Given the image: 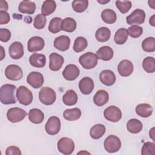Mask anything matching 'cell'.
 <instances>
[{
    "label": "cell",
    "mask_w": 155,
    "mask_h": 155,
    "mask_svg": "<svg viewBox=\"0 0 155 155\" xmlns=\"http://www.w3.org/2000/svg\"><path fill=\"white\" fill-rule=\"evenodd\" d=\"M78 95L73 90H68L62 96V101L64 104L67 106L75 105L78 102Z\"/></svg>",
    "instance_id": "f1b7e54d"
},
{
    "label": "cell",
    "mask_w": 155,
    "mask_h": 155,
    "mask_svg": "<svg viewBox=\"0 0 155 155\" xmlns=\"http://www.w3.org/2000/svg\"><path fill=\"white\" fill-rule=\"evenodd\" d=\"M142 123L137 119H131L127 123V129L131 133H139L142 131Z\"/></svg>",
    "instance_id": "4316f807"
},
{
    "label": "cell",
    "mask_w": 155,
    "mask_h": 155,
    "mask_svg": "<svg viewBox=\"0 0 155 155\" xmlns=\"http://www.w3.org/2000/svg\"><path fill=\"white\" fill-rule=\"evenodd\" d=\"M98 62V57L92 52H87L81 55L79 58V62L85 69H91L94 68Z\"/></svg>",
    "instance_id": "7a4b0ae2"
},
{
    "label": "cell",
    "mask_w": 155,
    "mask_h": 155,
    "mask_svg": "<svg viewBox=\"0 0 155 155\" xmlns=\"http://www.w3.org/2000/svg\"><path fill=\"white\" fill-rule=\"evenodd\" d=\"M111 36L110 29L105 27L99 28L95 33V38L99 42H104L107 41Z\"/></svg>",
    "instance_id": "f546056e"
},
{
    "label": "cell",
    "mask_w": 155,
    "mask_h": 155,
    "mask_svg": "<svg viewBox=\"0 0 155 155\" xmlns=\"http://www.w3.org/2000/svg\"><path fill=\"white\" fill-rule=\"evenodd\" d=\"M16 87L15 85L6 84L1 86L0 89V101L5 105L15 104L16 102L15 93Z\"/></svg>",
    "instance_id": "6da1fadb"
},
{
    "label": "cell",
    "mask_w": 155,
    "mask_h": 155,
    "mask_svg": "<svg viewBox=\"0 0 155 155\" xmlns=\"http://www.w3.org/2000/svg\"><path fill=\"white\" fill-rule=\"evenodd\" d=\"M97 2L100 4H107L108 2H110V1H97Z\"/></svg>",
    "instance_id": "f5cc1de1"
},
{
    "label": "cell",
    "mask_w": 155,
    "mask_h": 155,
    "mask_svg": "<svg viewBox=\"0 0 155 155\" xmlns=\"http://www.w3.org/2000/svg\"><path fill=\"white\" fill-rule=\"evenodd\" d=\"M29 120L35 124H39L43 122L44 119V113L38 108H33L28 113Z\"/></svg>",
    "instance_id": "cb8c5ba5"
},
{
    "label": "cell",
    "mask_w": 155,
    "mask_h": 155,
    "mask_svg": "<svg viewBox=\"0 0 155 155\" xmlns=\"http://www.w3.org/2000/svg\"><path fill=\"white\" fill-rule=\"evenodd\" d=\"M5 75L8 79L12 81H18L22 78L23 72L19 66L15 64H11L5 68Z\"/></svg>",
    "instance_id": "8fae6325"
},
{
    "label": "cell",
    "mask_w": 155,
    "mask_h": 155,
    "mask_svg": "<svg viewBox=\"0 0 155 155\" xmlns=\"http://www.w3.org/2000/svg\"><path fill=\"white\" fill-rule=\"evenodd\" d=\"M128 35L133 38H139L143 33V28L139 25H132L128 28Z\"/></svg>",
    "instance_id": "ee69618b"
},
{
    "label": "cell",
    "mask_w": 155,
    "mask_h": 155,
    "mask_svg": "<svg viewBox=\"0 0 155 155\" xmlns=\"http://www.w3.org/2000/svg\"><path fill=\"white\" fill-rule=\"evenodd\" d=\"M65 119L68 121H74L79 119L81 116V111L78 108L66 109L63 113Z\"/></svg>",
    "instance_id": "83f0119b"
},
{
    "label": "cell",
    "mask_w": 155,
    "mask_h": 155,
    "mask_svg": "<svg viewBox=\"0 0 155 155\" xmlns=\"http://www.w3.org/2000/svg\"><path fill=\"white\" fill-rule=\"evenodd\" d=\"M79 68L74 64L67 65L62 72L63 77L67 81H74L79 75Z\"/></svg>",
    "instance_id": "e0dca14e"
},
{
    "label": "cell",
    "mask_w": 155,
    "mask_h": 155,
    "mask_svg": "<svg viewBox=\"0 0 155 155\" xmlns=\"http://www.w3.org/2000/svg\"><path fill=\"white\" fill-rule=\"evenodd\" d=\"M45 46L44 39L39 36L31 37L27 42V49L28 51L33 53L42 50Z\"/></svg>",
    "instance_id": "4fadbf2b"
},
{
    "label": "cell",
    "mask_w": 155,
    "mask_h": 155,
    "mask_svg": "<svg viewBox=\"0 0 155 155\" xmlns=\"http://www.w3.org/2000/svg\"><path fill=\"white\" fill-rule=\"evenodd\" d=\"M61 126L60 119L56 116H51L45 124V130L49 135H55L59 132Z\"/></svg>",
    "instance_id": "9c48e42d"
},
{
    "label": "cell",
    "mask_w": 155,
    "mask_h": 155,
    "mask_svg": "<svg viewBox=\"0 0 155 155\" xmlns=\"http://www.w3.org/2000/svg\"><path fill=\"white\" fill-rule=\"evenodd\" d=\"M126 19L127 22L129 25H137L142 24L145 19V13L143 10L137 8L128 15Z\"/></svg>",
    "instance_id": "ba28073f"
},
{
    "label": "cell",
    "mask_w": 155,
    "mask_h": 155,
    "mask_svg": "<svg viewBox=\"0 0 155 155\" xmlns=\"http://www.w3.org/2000/svg\"><path fill=\"white\" fill-rule=\"evenodd\" d=\"M16 97L21 104L27 106L31 103L33 101V94L26 87L21 85L16 91Z\"/></svg>",
    "instance_id": "277c9868"
},
{
    "label": "cell",
    "mask_w": 155,
    "mask_h": 155,
    "mask_svg": "<svg viewBox=\"0 0 155 155\" xmlns=\"http://www.w3.org/2000/svg\"><path fill=\"white\" fill-rule=\"evenodd\" d=\"M11 38V32L7 28H0V40L2 42H8Z\"/></svg>",
    "instance_id": "f6af8a7d"
},
{
    "label": "cell",
    "mask_w": 155,
    "mask_h": 155,
    "mask_svg": "<svg viewBox=\"0 0 155 155\" xmlns=\"http://www.w3.org/2000/svg\"><path fill=\"white\" fill-rule=\"evenodd\" d=\"M88 1L87 0H76L72 2V8L74 12L82 13L88 7Z\"/></svg>",
    "instance_id": "ab89813d"
},
{
    "label": "cell",
    "mask_w": 155,
    "mask_h": 155,
    "mask_svg": "<svg viewBox=\"0 0 155 155\" xmlns=\"http://www.w3.org/2000/svg\"><path fill=\"white\" fill-rule=\"evenodd\" d=\"M116 6L122 13H126L130 10L132 4L129 1H116Z\"/></svg>",
    "instance_id": "7bdbcfd3"
},
{
    "label": "cell",
    "mask_w": 155,
    "mask_h": 155,
    "mask_svg": "<svg viewBox=\"0 0 155 155\" xmlns=\"http://www.w3.org/2000/svg\"><path fill=\"white\" fill-rule=\"evenodd\" d=\"M44 79L43 75L38 71L30 73L27 77V83L34 88L41 87L44 84Z\"/></svg>",
    "instance_id": "7c38bea8"
},
{
    "label": "cell",
    "mask_w": 155,
    "mask_h": 155,
    "mask_svg": "<svg viewBox=\"0 0 155 155\" xmlns=\"http://www.w3.org/2000/svg\"><path fill=\"white\" fill-rule=\"evenodd\" d=\"M1 61H2L4 59V57L5 56V53L4 52V48L1 46Z\"/></svg>",
    "instance_id": "816d5d0a"
},
{
    "label": "cell",
    "mask_w": 155,
    "mask_h": 155,
    "mask_svg": "<svg viewBox=\"0 0 155 155\" xmlns=\"http://www.w3.org/2000/svg\"><path fill=\"white\" fill-rule=\"evenodd\" d=\"M133 69L134 67L133 63L128 59L121 61L117 66L118 73L123 77H127L131 75L133 71Z\"/></svg>",
    "instance_id": "5bb4252c"
},
{
    "label": "cell",
    "mask_w": 155,
    "mask_h": 155,
    "mask_svg": "<svg viewBox=\"0 0 155 155\" xmlns=\"http://www.w3.org/2000/svg\"><path fill=\"white\" fill-rule=\"evenodd\" d=\"M122 115L120 110L114 105L108 107L104 111V117L107 120L112 122H117L119 121L122 118Z\"/></svg>",
    "instance_id": "30bf717a"
},
{
    "label": "cell",
    "mask_w": 155,
    "mask_h": 155,
    "mask_svg": "<svg viewBox=\"0 0 155 155\" xmlns=\"http://www.w3.org/2000/svg\"><path fill=\"white\" fill-rule=\"evenodd\" d=\"M8 4L5 1H0V9L2 11H7L8 10Z\"/></svg>",
    "instance_id": "c3c4849f"
},
{
    "label": "cell",
    "mask_w": 155,
    "mask_h": 155,
    "mask_svg": "<svg viewBox=\"0 0 155 155\" xmlns=\"http://www.w3.org/2000/svg\"><path fill=\"white\" fill-rule=\"evenodd\" d=\"M6 155H21L20 149L16 146H10L5 150Z\"/></svg>",
    "instance_id": "bcb514c9"
},
{
    "label": "cell",
    "mask_w": 155,
    "mask_h": 155,
    "mask_svg": "<svg viewBox=\"0 0 155 155\" xmlns=\"http://www.w3.org/2000/svg\"><path fill=\"white\" fill-rule=\"evenodd\" d=\"M121 145L120 139L114 135L108 136L104 142L105 150L110 153L118 151L121 147Z\"/></svg>",
    "instance_id": "5b68a950"
},
{
    "label": "cell",
    "mask_w": 155,
    "mask_h": 155,
    "mask_svg": "<svg viewBox=\"0 0 155 155\" xmlns=\"http://www.w3.org/2000/svg\"><path fill=\"white\" fill-rule=\"evenodd\" d=\"M142 48L146 52H153L155 51V39L154 37L145 38L142 42Z\"/></svg>",
    "instance_id": "f35d334b"
},
{
    "label": "cell",
    "mask_w": 155,
    "mask_h": 155,
    "mask_svg": "<svg viewBox=\"0 0 155 155\" xmlns=\"http://www.w3.org/2000/svg\"><path fill=\"white\" fill-rule=\"evenodd\" d=\"M154 128H152L150 130V132H149V135H150V137L154 140Z\"/></svg>",
    "instance_id": "f907efd6"
},
{
    "label": "cell",
    "mask_w": 155,
    "mask_h": 155,
    "mask_svg": "<svg viewBox=\"0 0 155 155\" xmlns=\"http://www.w3.org/2000/svg\"><path fill=\"white\" fill-rule=\"evenodd\" d=\"M10 18L9 14L6 11H0V24H6L10 21Z\"/></svg>",
    "instance_id": "7dc6e473"
},
{
    "label": "cell",
    "mask_w": 155,
    "mask_h": 155,
    "mask_svg": "<svg viewBox=\"0 0 155 155\" xmlns=\"http://www.w3.org/2000/svg\"><path fill=\"white\" fill-rule=\"evenodd\" d=\"M62 19L59 17H55L53 18L49 24L48 30L52 33H57L61 30Z\"/></svg>",
    "instance_id": "74e56055"
},
{
    "label": "cell",
    "mask_w": 155,
    "mask_h": 155,
    "mask_svg": "<svg viewBox=\"0 0 155 155\" xmlns=\"http://www.w3.org/2000/svg\"><path fill=\"white\" fill-rule=\"evenodd\" d=\"M109 100V94L104 90H98L93 97V102L95 105L101 107L106 104Z\"/></svg>",
    "instance_id": "7402d4cb"
},
{
    "label": "cell",
    "mask_w": 155,
    "mask_h": 155,
    "mask_svg": "<svg viewBox=\"0 0 155 155\" xmlns=\"http://www.w3.org/2000/svg\"><path fill=\"white\" fill-rule=\"evenodd\" d=\"M150 24H151L152 26L154 27L155 26V15H153L149 20Z\"/></svg>",
    "instance_id": "681fc988"
},
{
    "label": "cell",
    "mask_w": 155,
    "mask_h": 155,
    "mask_svg": "<svg viewBox=\"0 0 155 155\" xmlns=\"http://www.w3.org/2000/svg\"><path fill=\"white\" fill-rule=\"evenodd\" d=\"M10 56L13 59H19L24 55L23 45L18 41L13 42L8 48Z\"/></svg>",
    "instance_id": "2e32d148"
},
{
    "label": "cell",
    "mask_w": 155,
    "mask_h": 155,
    "mask_svg": "<svg viewBox=\"0 0 155 155\" xmlns=\"http://www.w3.org/2000/svg\"><path fill=\"white\" fill-rule=\"evenodd\" d=\"M142 155H155V144L151 142L143 143L141 149Z\"/></svg>",
    "instance_id": "60d3db41"
},
{
    "label": "cell",
    "mask_w": 155,
    "mask_h": 155,
    "mask_svg": "<svg viewBox=\"0 0 155 155\" xmlns=\"http://www.w3.org/2000/svg\"><path fill=\"white\" fill-rule=\"evenodd\" d=\"M29 62L36 68H43L46 64V57L44 54L33 53L29 58Z\"/></svg>",
    "instance_id": "44dd1931"
},
{
    "label": "cell",
    "mask_w": 155,
    "mask_h": 155,
    "mask_svg": "<svg viewBox=\"0 0 155 155\" xmlns=\"http://www.w3.org/2000/svg\"><path fill=\"white\" fill-rule=\"evenodd\" d=\"M27 116V112L18 107L10 108L7 112V119L12 123H17L22 120Z\"/></svg>",
    "instance_id": "52a82bcc"
},
{
    "label": "cell",
    "mask_w": 155,
    "mask_h": 155,
    "mask_svg": "<svg viewBox=\"0 0 155 155\" xmlns=\"http://www.w3.org/2000/svg\"><path fill=\"white\" fill-rule=\"evenodd\" d=\"M54 47L62 51H65L70 48V39L66 35H61L54 39Z\"/></svg>",
    "instance_id": "d6986e66"
},
{
    "label": "cell",
    "mask_w": 155,
    "mask_h": 155,
    "mask_svg": "<svg viewBox=\"0 0 155 155\" xmlns=\"http://www.w3.org/2000/svg\"><path fill=\"white\" fill-rule=\"evenodd\" d=\"M142 67L148 73H153L155 71V60L153 57L148 56L142 62Z\"/></svg>",
    "instance_id": "8d00e7d4"
},
{
    "label": "cell",
    "mask_w": 155,
    "mask_h": 155,
    "mask_svg": "<svg viewBox=\"0 0 155 155\" xmlns=\"http://www.w3.org/2000/svg\"><path fill=\"white\" fill-rule=\"evenodd\" d=\"M35 10L36 4L32 1H22L18 5V10L22 13L31 15L35 13Z\"/></svg>",
    "instance_id": "484cf974"
},
{
    "label": "cell",
    "mask_w": 155,
    "mask_h": 155,
    "mask_svg": "<svg viewBox=\"0 0 155 155\" xmlns=\"http://www.w3.org/2000/svg\"><path fill=\"white\" fill-rule=\"evenodd\" d=\"M135 111L139 116L142 117H148L152 114L153 109L150 104L143 103L138 104L136 107Z\"/></svg>",
    "instance_id": "d4e9b609"
},
{
    "label": "cell",
    "mask_w": 155,
    "mask_h": 155,
    "mask_svg": "<svg viewBox=\"0 0 155 155\" xmlns=\"http://www.w3.org/2000/svg\"><path fill=\"white\" fill-rule=\"evenodd\" d=\"M49 68L54 71L59 70L64 62V58L56 53H51L49 56Z\"/></svg>",
    "instance_id": "9a60e30c"
},
{
    "label": "cell",
    "mask_w": 155,
    "mask_h": 155,
    "mask_svg": "<svg viewBox=\"0 0 155 155\" xmlns=\"http://www.w3.org/2000/svg\"><path fill=\"white\" fill-rule=\"evenodd\" d=\"M56 8V2L53 0H46L44 1L42 8L41 12L44 16H48L53 13Z\"/></svg>",
    "instance_id": "836d02e7"
},
{
    "label": "cell",
    "mask_w": 155,
    "mask_h": 155,
    "mask_svg": "<svg viewBox=\"0 0 155 155\" xmlns=\"http://www.w3.org/2000/svg\"><path fill=\"white\" fill-rule=\"evenodd\" d=\"M46 22L47 19L45 16L42 14H38L34 18L33 26L36 29L41 30L45 27Z\"/></svg>",
    "instance_id": "b9f144b4"
},
{
    "label": "cell",
    "mask_w": 155,
    "mask_h": 155,
    "mask_svg": "<svg viewBox=\"0 0 155 155\" xmlns=\"http://www.w3.org/2000/svg\"><path fill=\"white\" fill-rule=\"evenodd\" d=\"M113 50L109 46H102L96 51V55L98 59L105 61L111 60L113 56Z\"/></svg>",
    "instance_id": "603a6c76"
},
{
    "label": "cell",
    "mask_w": 155,
    "mask_h": 155,
    "mask_svg": "<svg viewBox=\"0 0 155 155\" xmlns=\"http://www.w3.org/2000/svg\"><path fill=\"white\" fill-rule=\"evenodd\" d=\"M39 99L42 104L45 105H50L55 102L56 94L52 88L48 87H44L39 91Z\"/></svg>",
    "instance_id": "3957f363"
},
{
    "label": "cell",
    "mask_w": 155,
    "mask_h": 155,
    "mask_svg": "<svg viewBox=\"0 0 155 155\" xmlns=\"http://www.w3.org/2000/svg\"><path fill=\"white\" fill-rule=\"evenodd\" d=\"M79 88L84 94H90L94 89V82L89 77H84L79 82Z\"/></svg>",
    "instance_id": "ac0fdd59"
},
{
    "label": "cell",
    "mask_w": 155,
    "mask_h": 155,
    "mask_svg": "<svg viewBox=\"0 0 155 155\" xmlns=\"http://www.w3.org/2000/svg\"><path fill=\"white\" fill-rule=\"evenodd\" d=\"M88 42L87 39L82 36H79L74 40L73 46V50L76 53H80L84 51L87 47Z\"/></svg>",
    "instance_id": "d590c367"
},
{
    "label": "cell",
    "mask_w": 155,
    "mask_h": 155,
    "mask_svg": "<svg viewBox=\"0 0 155 155\" xmlns=\"http://www.w3.org/2000/svg\"><path fill=\"white\" fill-rule=\"evenodd\" d=\"M128 36V33L127 30L125 28H120L118 29L115 33L114 40L116 44L118 45H122L127 41Z\"/></svg>",
    "instance_id": "e575fe53"
},
{
    "label": "cell",
    "mask_w": 155,
    "mask_h": 155,
    "mask_svg": "<svg viewBox=\"0 0 155 155\" xmlns=\"http://www.w3.org/2000/svg\"><path fill=\"white\" fill-rule=\"evenodd\" d=\"M101 18L104 22L108 24H111L116 22L117 16L114 10L110 8H107L102 12Z\"/></svg>",
    "instance_id": "1f68e13d"
},
{
    "label": "cell",
    "mask_w": 155,
    "mask_h": 155,
    "mask_svg": "<svg viewBox=\"0 0 155 155\" xmlns=\"http://www.w3.org/2000/svg\"><path fill=\"white\" fill-rule=\"evenodd\" d=\"M105 127L101 124L93 125L90 130V135L93 139H99L105 133Z\"/></svg>",
    "instance_id": "4dcf8cb0"
},
{
    "label": "cell",
    "mask_w": 155,
    "mask_h": 155,
    "mask_svg": "<svg viewBox=\"0 0 155 155\" xmlns=\"http://www.w3.org/2000/svg\"><path fill=\"white\" fill-rule=\"evenodd\" d=\"M76 22L72 18H65L62 21L61 30H64L66 32H73L76 28Z\"/></svg>",
    "instance_id": "d6a6232c"
},
{
    "label": "cell",
    "mask_w": 155,
    "mask_h": 155,
    "mask_svg": "<svg viewBox=\"0 0 155 155\" xmlns=\"http://www.w3.org/2000/svg\"><path fill=\"white\" fill-rule=\"evenodd\" d=\"M58 149L64 155L71 154L74 150V143L68 137H62L58 142Z\"/></svg>",
    "instance_id": "8992f818"
},
{
    "label": "cell",
    "mask_w": 155,
    "mask_h": 155,
    "mask_svg": "<svg viewBox=\"0 0 155 155\" xmlns=\"http://www.w3.org/2000/svg\"><path fill=\"white\" fill-rule=\"evenodd\" d=\"M101 82L106 86H111L116 82V76L110 70H102L99 74Z\"/></svg>",
    "instance_id": "ffe728a7"
}]
</instances>
